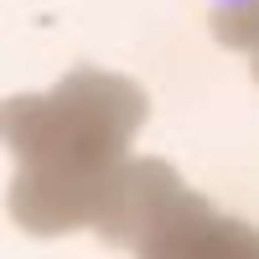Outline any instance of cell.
<instances>
[{
    "label": "cell",
    "instance_id": "cell-1",
    "mask_svg": "<svg viewBox=\"0 0 259 259\" xmlns=\"http://www.w3.org/2000/svg\"><path fill=\"white\" fill-rule=\"evenodd\" d=\"M223 6H244V0H223Z\"/></svg>",
    "mask_w": 259,
    "mask_h": 259
}]
</instances>
